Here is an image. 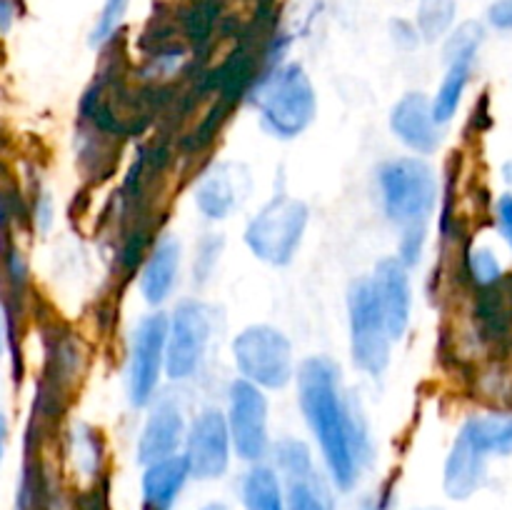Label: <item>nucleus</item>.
Listing matches in <instances>:
<instances>
[{"instance_id":"4c0bfd02","label":"nucleus","mask_w":512,"mask_h":510,"mask_svg":"<svg viewBox=\"0 0 512 510\" xmlns=\"http://www.w3.org/2000/svg\"><path fill=\"white\" fill-rule=\"evenodd\" d=\"M418 510H440V508H418Z\"/></svg>"},{"instance_id":"e433bc0d","label":"nucleus","mask_w":512,"mask_h":510,"mask_svg":"<svg viewBox=\"0 0 512 510\" xmlns=\"http://www.w3.org/2000/svg\"><path fill=\"white\" fill-rule=\"evenodd\" d=\"M0 353H3V320H0Z\"/></svg>"},{"instance_id":"1a4fd4ad","label":"nucleus","mask_w":512,"mask_h":510,"mask_svg":"<svg viewBox=\"0 0 512 510\" xmlns=\"http://www.w3.org/2000/svg\"><path fill=\"white\" fill-rule=\"evenodd\" d=\"M225 420L238 458L253 465L263 463L265 455L270 453L268 400L258 385L248 383L245 378L230 385V413Z\"/></svg>"},{"instance_id":"393cba45","label":"nucleus","mask_w":512,"mask_h":510,"mask_svg":"<svg viewBox=\"0 0 512 510\" xmlns=\"http://www.w3.org/2000/svg\"><path fill=\"white\" fill-rule=\"evenodd\" d=\"M125 10H128V0H105L103 13H100L93 33H90V45H93V48H98V45L108 43V40L113 38L118 25L123 23Z\"/></svg>"},{"instance_id":"9d476101","label":"nucleus","mask_w":512,"mask_h":510,"mask_svg":"<svg viewBox=\"0 0 512 510\" xmlns=\"http://www.w3.org/2000/svg\"><path fill=\"white\" fill-rule=\"evenodd\" d=\"M165 343H168L165 315L155 313L140 320L133 333V343H130L128 363V393L135 408H143L153 400L160 368L165 365Z\"/></svg>"},{"instance_id":"39448f33","label":"nucleus","mask_w":512,"mask_h":510,"mask_svg":"<svg viewBox=\"0 0 512 510\" xmlns=\"http://www.w3.org/2000/svg\"><path fill=\"white\" fill-rule=\"evenodd\" d=\"M350 353L368 375H380L390 363V333L370 278H358L348 290Z\"/></svg>"},{"instance_id":"f03ea898","label":"nucleus","mask_w":512,"mask_h":510,"mask_svg":"<svg viewBox=\"0 0 512 510\" xmlns=\"http://www.w3.org/2000/svg\"><path fill=\"white\" fill-rule=\"evenodd\" d=\"M383 208L393 223L408 230H425L438 200L433 168L420 158H395L378 170Z\"/></svg>"},{"instance_id":"ddd939ff","label":"nucleus","mask_w":512,"mask_h":510,"mask_svg":"<svg viewBox=\"0 0 512 510\" xmlns=\"http://www.w3.org/2000/svg\"><path fill=\"white\" fill-rule=\"evenodd\" d=\"M488 478V455L470 440L465 430H460L450 448L443 470L445 495L453 500H468L478 493Z\"/></svg>"},{"instance_id":"4468645a","label":"nucleus","mask_w":512,"mask_h":510,"mask_svg":"<svg viewBox=\"0 0 512 510\" xmlns=\"http://www.w3.org/2000/svg\"><path fill=\"white\" fill-rule=\"evenodd\" d=\"M390 128L400 143L415 153H433L440 145V125L433 118V105L423 93H408L390 113Z\"/></svg>"},{"instance_id":"c85d7f7f","label":"nucleus","mask_w":512,"mask_h":510,"mask_svg":"<svg viewBox=\"0 0 512 510\" xmlns=\"http://www.w3.org/2000/svg\"><path fill=\"white\" fill-rule=\"evenodd\" d=\"M215 13H218V8L213 3H203L193 10V18H190V33H193V38L203 40L210 33Z\"/></svg>"},{"instance_id":"6e6552de","label":"nucleus","mask_w":512,"mask_h":510,"mask_svg":"<svg viewBox=\"0 0 512 510\" xmlns=\"http://www.w3.org/2000/svg\"><path fill=\"white\" fill-rule=\"evenodd\" d=\"M213 315L200 300H183L175 308L168 323V343H165V370L173 380H185L198 370L205 348L210 343Z\"/></svg>"},{"instance_id":"9b49d317","label":"nucleus","mask_w":512,"mask_h":510,"mask_svg":"<svg viewBox=\"0 0 512 510\" xmlns=\"http://www.w3.org/2000/svg\"><path fill=\"white\" fill-rule=\"evenodd\" d=\"M230 430L228 420L220 410L208 408L193 420L185 433V463L190 468V478L218 480L230 468Z\"/></svg>"},{"instance_id":"c756f323","label":"nucleus","mask_w":512,"mask_h":510,"mask_svg":"<svg viewBox=\"0 0 512 510\" xmlns=\"http://www.w3.org/2000/svg\"><path fill=\"white\" fill-rule=\"evenodd\" d=\"M488 20L493 28L512 30V0H495L488 10Z\"/></svg>"},{"instance_id":"aec40b11","label":"nucleus","mask_w":512,"mask_h":510,"mask_svg":"<svg viewBox=\"0 0 512 510\" xmlns=\"http://www.w3.org/2000/svg\"><path fill=\"white\" fill-rule=\"evenodd\" d=\"M240 500L245 510H285L283 483L273 465L255 463L240 480Z\"/></svg>"},{"instance_id":"4be33fe9","label":"nucleus","mask_w":512,"mask_h":510,"mask_svg":"<svg viewBox=\"0 0 512 510\" xmlns=\"http://www.w3.org/2000/svg\"><path fill=\"white\" fill-rule=\"evenodd\" d=\"M470 70H473V60H453V63H448V73H445L443 83H440L438 95L430 103L433 105V118L438 125H445L458 113L465 85L470 80Z\"/></svg>"},{"instance_id":"20e7f679","label":"nucleus","mask_w":512,"mask_h":510,"mask_svg":"<svg viewBox=\"0 0 512 510\" xmlns=\"http://www.w3.org/2000/svg\"><path fill=\"white\" fill-rule=\"evenodd\" d=\"M308 205L290 195H275L245 228V243L255 258L270 265H288L308 228Z\"/></svg>"},{"instance_id":"2f4dec72","label":"nucleus","mask_w":512,"mask_h":510,"mask_svg":"<svg viewBox=\"0 0 512 510\" xmlns=\"http://www.w3.org/2000/svg\"><path fill=\"white\" fill-rule=\"evenodd\" d=\"M498 225L503 238L508 240V245L512 248V195L505 193L503 198L498 200Z\"/></svg>"},{"instance_id":"7ed1b4c3","label":"nucleus","mask_w":512,"mask_h":510,"mask_svg":"<svg viewBox=\"0 0 512 510\" xmlns=\"http://www.w3.org/2000/svg\"><path fill=\"white\" fill-rule=\"evenodd\" d=\"M260 123L275 138H295L315 118L318 100L308 73L298 63L278 68L258 88Z\"/></svg>"},{"instance_id":"7c9ffc66","label":"nucleus","mask_w":512,"mask_h":510,"mask_svg":"<svg viewBox=\"0 0 512 510\" xmlns=\"http://www.w3.org/2000/svg\"><path fill=\"white\" fill-rule=\"evenodd\" d=\"M390 30H393V40L400 45V48L410 50L420 43L418 30H415V25H410L408 20H393Z\"/></svg>"},{"instance_id":"72a5a7b5","label":"nucleus","mask_w":512,"mask_h":510,"mask_svg":"<svg viewBox=\"0 0 512 510\" xmlns=\"http://www.w3.org/2000/svg\"><path fill=\"white\" fill-rule=\"evenodd\" d=\"M5 440H8V423H5L3 408H0V463H3L5 455Z\"/></svg>"},{"instance_id":"b1692460","label":"nucleus","mask_w":512,"mask_h":510,"mask_svg":"<svg viewBox=\"0 0 512 510\" xmlns=\"http://www.w3.org/2000/svg\"><path fill=\"white\" fill-rule=\"evenodd\" d=\"M483 38V25L475 23V20L463 23L453 35H450L448 45H445V60H448V63H453V60H475V53H478Z\"/></svg>"},{"instance_id":"f704fd0d","label":"nucleus","mask_w":512,"mask_h":510,"mask_svg":"<svg viewBox=\"0 0 512 510\" xmlns=\"http://www.w3.org/2000/svg\"><path fill=\"white\" fill-rule=\"evenodd\" d=\"M200 510H233V508H230V505L218 503V500H215V503H205Z\"/></svg>"},{"instance_id":"f257e3e1","label":"nucleus","mask_w":512,"mask_h":510,"mask_svg":"<svg viewBox=\"0 0 512 510\" xmlns=\"http://www.w3.org/2000/svg\"><path fill=\"white\" fill-rule=\"evenodd\" d=\"M298 388L305 420L320 443L330 483L350 493L370 465L373 450L368 428L360 413H355L353 400H345L340 393L338 365L323 355L308 358L300 365Z\"/></svg>"},{"instance_id":"473e14b6","label":"nucleus","mask_w":512,"mask_h":510,"mask_svg":"<svg viewBox=\"0 0 512 510\" xmlns=\"http://www.w3.org/2000/svg\"><path fill=\"white\" fill-rule=\"evenodd\" d=\"M83 510H108V500H105L98 490H93V495H90V500L85 503Z\"/></svg>"},{"instance_id":"dca6fc26","label":"nucleus","mask_w":512,"mask_h":510,"mask_svg":"<svg viewBox=\"0 0 512 510\" xmlns=\"http://www.w3.org/2000/svg\"><path fill=\"white\" fill-rule=\"evenodd\" d=\"M188 480L190 468L180 453L145 465L143 480H140L143 510H173Z\"/></svg>"},{"instance_id":"5701e85b","label":"nucleus","mask_w":512,"mask_h":510,"mask_svg":"<svg viewBox=\"0 0 512 510\" xmlns=\"http://www.w3.org/2000/svg\"><path fill=\"white\" fill-rule=\"evenodd\" d=\"M455 20V0H420L418 30L425 40L443 38Z\"/></svg>"},{"instance_id":"423d86ee","label":"nucleus","mask_w":512,"mask_h":510,"mask_svg":"<svg viewBox=\"0 0 512 510\" xmlns=\"http://www.w3.org/2000/svg\"><path fill=\"white\" fill-rule=\"evenodd\" d=\"M233 358L240 375L260 388L280 390L293 380V348L280 330L250 325L235 338Z\"/></svg>"},{"instance_id":"a211bd4d","label":"nucleus","mask_w":512,"mask_h":510,"mask_svg":"<svg viewBox=\"0 0 512 510\" xmlns=\"http://www.w3.org/2000/svg\"><path fill=\"white\" fill-rule=\"evenodd\" d=\"M238 200L240 188L233 165H215L210 173L200 178L198 188H195V205L210 220L228 218Z\"/></svg>"},{"instance_id":"f3484780","label":"nucleus","mask_w":512,"mask_h":510,"mask_svg":"<svg viewBox=\"0 0 512 510\" xmlns=\"http://www.w3.org/2000/svg\"><path fill=\"white\" fill-rule=\"evenodd\" d=\"M475 318H478L483 338L493 343H510L512 340V273L495 280L493 285L480 288L478 303H475Z\"/></svg>"},{"instance_id":"a878e982","label":"nucleus","mask_w":512,"mask_h":510,"mask_svg":"<svg viewBox=\"0 0 512 510\" xmlns=\"http://www.w3.org/2000/svg\"><path fill=\"white\" fill-rule=\"evenodd\" d=\"M468 270L480 288H485V285H493L495 280L503 278L500 260L495 258L493 250H488V248H475L473 253L468 255Z\"/></svg>"},{"instance_id":"6ab92c4d","label":"nucleus","mask_w":512,"mask_h":510,"mask_svg":"<svg viewBox=\"0 0 512 510\" xmlns=\"http://www.w3.org/2000/svg\"><path fill=\"white\" fill-rule=\"evenodd\" d=\"M178 263H180V243L173 238H165L155 245L150 253L148 263H145L143 275H140V290H143L145 300L150 305H160L168 300L170 290H173L175 278H178Z\"/></svg>"},{"instance_id":"cd10ccee","label":"nucleus","mask_w":512,"mask_h":510,"mask_svg":"<svg viewBox=\"0 0 512 510\" xmlns=\"http://www.w3.org/2000/svg\"><path fill=\"white\" fill-rule=\"evenodd\" d=\"M358 510H398V490L388 480L380 488H375L373 493L365 495L358 503Z\"/></svg>"},{"instance_id":"f8f14e48","label":"nucleus","mask_w":512,"mask_h":510,"mask_svg":"<svg viewBox=\"0 0 512 510\" xmlns=\"http://www.w3.org/2000/svg\"><path fill=\"white\" fill-rule=\"evenodd\" d=\"M370 280H373L375 293H378L390 340L403 338L410 323V308H413L408 265H403L400 258H385L380 260Z\"/></svg>"},{"instance_id":"0eeeda50","label":"nucleus","mask_w":512,"mask_h":510,"mask_svg":"<svg viewBox=\"0 0 512 510\" xmlns=\"http://www.w3.org/2000/svg\"><path fill=\"white\" fill-rule=\"evenodd\" d=\"M270 450L273 468L283 483L285 510H335L333 488L318 473L310 448L303 440H278Z\"/></svg>"},{"instance_id":"bb28decb","label":"nucleus","mask_w":512,"mask_h":510,"mask_svg":"<svg viewBox=\"0 0 512 510\" xmlns=\"http://www.w3.org/2000/svg\"><path fill=\"white\" fill-rule=\"evenodd\" d=\"M75 455H78V465L85 470L88 475L98 473V463H100V448H98V438H95L93 430L80 428L78 435H75Z\"/></svg>"},{"instance_id":"412c9836","label":"nucleus","mask_w":512,"mask_h":510,"mask_svg":"<svg viewBox=\"0 0 512 510\" xmlns=\"http://www.w3.org/2000/svg\"><path fill=\"white\" fill-rule=\"evenodd\" d=\"M463 430L485 455H512V415H478Z\"/></svg>"},{"instance_id":"2eb2a0df","label":"nucleus","mask_w":512,"mask_h":510,"mask_svg":"<svg viewBox=\"0 0 512 510\" xmlns=\"http://www.w3.org/2000/svg\"><path fill=\"white\" fill-rule=\"evenodd\" d=\"M185 440L183 413L170 400H160L150 413L143 433L138 440V463L150 465L155 460L170 458L178 453L180 443Z\"/></svg>"},{"instance_id":"c9c22d12","label":"nucleus","mask_w":512,"mask_h":510,"mask_svg":"<svg viewBox=\"0 0 512 510\" xmlns=\"http://www.w3.org/2000/svg\"><path fill=\"white\" fill-rule=\"evenodd\" d=\"M505 178H508V180H510V183H512V163H508V165H505Z\"/></svg>"}]
</instances>
